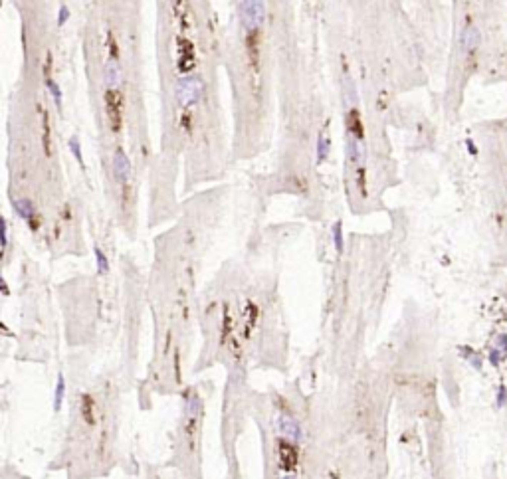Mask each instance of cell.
Listing matches in <instances>:
<instances>
[{
    "mask_svg": "<svg viewBox=\"0 0 507 479\" xmlns=\"http://www.w3.org/2000/svg\"><path fill=\"white\" fill-rule=\"evenodd\" d=\"M268 16L266 0H242L240 2V24L246 34L258 32Z\"/></svg>",
    "mask_w": 507,
    "mask_h": 479,
    "instance_id": "cell-1",
    "label": "cell"
},
{
    "mask_svg": "<svg viewBox=\"0 0 507 479\" xmlns=\"http://www.w3.org/2000/svg\"><path fill=\"white\" fill-rule=\"evenodd\" d=\"M175 97L181 107H194L202 97V77L192 75H181L175 81Z\"/></svg>",
    "mask_w": 507,
    "mask_h": 479,
    "instance_id": "cell-2",
    "label": "cell"
},
{
    "mask_svg": "<svg viewBox=\"0 0 507 479\" xmlns=\"http://www.w3.org/2000/svg\"><path fill=\"white\" fill-rule=\"evenodd\" d=\"M276 432L280 434V438L289 440L293 444H299L303 440V428L299 424V420L295 416L287 414V412H280L276 416Z\"/></svg>",
    "mask_w": 507,
    "mask_h": 479,
    "instance_id": "cell-3",
    "label": "cell"
},
{
    "mask_svg": "<svg viewBox=\"0 0 507 479\" xmlns=\"http://www.w3.org/2000/svg\"><path fill=\"white\" fill-rule=\"evenodd\" d=\"M276 459H278V465L282 469V473H291L297 463H299V449H297V444L289 442V440H280L278 446H276Z\"/></svg>",
    "mask_w": 507,
    "mask_h": 479,
    "instance_id": "cell-4",
    "label": "cell"
},
{
    "mask_svg": "<svg viewBox=\"0 0 507 479\" xmlns=\"http://www.w3.org/2000/svg\"><path fill=\"white\" fill-rule=\"evenodd\" d=\"M111 172H113V178H115L119 184H127V182L131 180V174H133L131 159L127 157V153L121 147L115 149V153H113V159H111Z\"/></svg>",
    "mask_w": 507,
    "mask_h": 479,
    "instance_id": "cell-5",
    "label": "cell"
},
{
    "mask_svg": "<svg viewBox=\"0 0 507 479\" xmlns=\"http://www.w3.org/2000/svg\"><path fill=\"white\" fill-rule=\"evenodd\" d=\"M105 105H107V117H109V125L113 131L121 129V121H123V97L117 89H109L105 95Z\"/></svg>",
    "mask_w": 507,
    "mask_h": 479,
    "instance_id": "cell-6",
    "label": "cell"
},
{
    "mask_svg": "<svg viewBox=\"0 0 507 479\" xmlns=\"http://www.w3.org/2000/svg\"><path fill=\"white\" fill-rule=\"evenodd\" d=\"M12 206H14V212H16V216L18 218H22L24 222L30 226V230H38L40 228V216H38V212H36V206H34V202H32L30 198H18V200H14L12 202Z\"/></svg>",
    "mask_w": 507,
    "mask_h": 479,
    "instance_id": "cell-7",
    "label": "cell"
},
{
    "mask_svg": "<svg viewBox=\"0 0 507 479\" xmlns=\"http://www.w3.org/2000/svg\"><path fill=\"white\" fill-rule=\"evenodd\" d=\"M347 160L353 162L355 166H365V160H367V147H365V141L359 139L357 135L353 133H347Z\"/></svg>",
    "mask_w": 507,
    "mask_h": 479,
    "instance_id": "cell-8",
    "label": "cell"
},
{
    "mask_svg": "<svg viewBox=\"0 0 507 479\" xmlns=\"http://www.w3.org/2000/svg\"><path fill=\"white\" fill-rule=\"evenodd\" d=\"M103 79H105L107 89H119V87H121L123 73H121L119 60H111V58H107V62H105V65H103Z\"/></svg>",
    "mask_w": 507,
    "mask_h": 479,
    "instance_id": "cell-9",
    "label": "cell"
},
{
    "mask_svg": "<svg viewBox=\"0 0 507 479\" xmlns=\"http://www.w3.org/2000/svg\"><path fill=\"white\" fill-rule=\"evenodd\" d=\"M460 44H462V50L466 52V54H472L475 52L477 48H479V44H481V32L475 28V26H466L464 30H462V36H460Z\"/></svg>",
    "mask_w": 507,
    "mask_h": 479,
    "instance_id": "cell-10",
    "label": "cell"
},
{
    "mask_svg": "<svg viewBox=\"0 0 507 479\" xmlns=\"http://www.w3.org/2000/svg\"><path fill=\"white\" fill-rule=\"evenodd\" d=\"M200 414H202V400L198 394H190V398H187V402H185L187 422H196Z\"/></svg>",
    "mask_w": 507,
    "mask_h": 479,
    "instance_id": "cell-11",
    "label": "cell"
},
{
    "mask_svg": "<svg viewBox=\"0 0 507 479\" xmlns=\"http://www.w3.org/2000/svg\"><path fill=\"white\" fill-rule=\"evenodd\" d=\"M331 240H333L335 252L343 254V250H345V234H343V222L341 220H337L331 226Z\"/></svg>",
    "mask_w": 507,
    "mask_h": 479,
    "instance_id": "cell-12",
    "label": "cell"
},
{
    "mask_svg": "<svg viewBox=\"0 0 507 479\" xmlns=\"http://www.w3.org/2000/svg\"><path fill=\"white\" fill-rule=\"evenodd\" d=\"M79 412H81V418H83L90 426L95 424V402L90 394H83L81 404H79Z\"/></svg>",
    "mask_w": 507,
    "mask_h": 479,
    "instance_id": "cell-13",
    "label": "cell"
},
{
    "mask_svg": "<svg viewBox=\"0 0 507 479\" xmlns=\"http://www.w3.org/2000/svg\"><path fill=\"white\" fill-rule=\"evenodd\" d=\"M460 352H462V358L468 360V362L474 366V370L479 372V370L483 368V354H479L477 351H474L472 347H462Z\"/></svg>",
    "mask_w": 507,
    "mask_h": 479,
    "instance_id": "cell-14",
    "label": "cell"
},
{
    "mask_svg": "<svg viewBox=\"0 0 507 479\" xmlns=\"http://www.w3.org/2000/svg\"><path fill=\"white\" fill-rule=\"evenodd\" d=\"M329 149H331V141H329V135H327V133H321V135L317 137V145H315L317 164H321L323 160L327 159V155H329Z\"/></svg>",
    "mask_w": 507,
    "mask_h": 479,
    "instance_id": "cell-15",
    "label": "cell"
},
{
    "mask_svg": "<svg viewBox=\"0 0 507 479\" xmlns=\"http://www.w3.org/2000/svg\"><path fill=\"white\" fill-rule=\"evenodd\" d=\"M44 81H46V89H48V93H50V97L54 99L56 109L60 111V109H62V89H60V83H58L54 77H46Z\"/></svg>",
    "mask_w": 507,
    "mask_h": 479,
    "instance_id": "cell-16",
    "label": "cell"
},
{
    "mask_svg": "<svg viewBox=\"0 0 507 479\" xmlns=\"http://www.w3.org/2000/svg\"><path fill=\"white\" fill-rule=\"evenodd\" d=\"M94 256H95V267H97V273L99 275H105V273H109V269H111V265H109V257L107 254L99 248V246H95L94 248Z\"/></svg>",
    "mask_w": 507,
    "mask_h": 479,
    "instance_id": "cell-17",
    "label": "cell"
},
{
    "mask_svg": "<svg viewBox=\"0 0 507 479\" xmlns=\"http://www.w3.org/2000/svg\"><path fill=\"white\" fill-rule=\"evenodd\" d=\"M63 398H65V378H63V374L60 372V374H58V380H56V388H54V410H56V412L62 410Z\"/></svg>",
    "mask_w": 507,
    "mask_h": 479,
    "instance_id": "cell-18",
    "label": "cell"
},
{
    "mask_svg": "<svg viewBox=\"0 0 507 479\" xmlns=\"http://www.w3.org/2000/svg\"><path fill=\"white\" fill-rule=\"evenodd\" d=\"M357 186L361 190V196H367V168L357 166Z\"/></svg>",
    "mask_w": 507,
    "mask_h": 479,
    "instance_id": "cell-19",
    "label": "cell"
},
{
    "mask_svg": "<svg viewBox=\"0 0 507 479\" xmlns=\"http://www.w3.org/2000/svg\"><path fill=\"white\" fill-rule=\"evenodd\" d=\"M67 147H69V151H71L73 159L77 160L79 164H83V155H81V145H79V141H77L75 137H71V139L67 141Z\"/></svg>",
    "mask_w": 507,
    "mask_h": 479,
    "instance_id": "cell-20",
    "label": "cell"
},
{
    "mask_svg": "<svg viewBox=\"0 0 507 479\" xmlns=\"http://www.w3.org/2000/svg\"><path fill=\"white\" fill-rule=\"evenodd\" d=\"M487 360H489V364H491L493 368H499V366H501V362H503L505 358H503V354H501V352L493 347L491 351L487 352Z\"/></svg>",
    "mask_w": 507,
    "mask_h": 479,
    "instance_id": "cell-21",
    "label": "cell"
},
{
    "mask_svg": "<svg viewBox=\"0 0 507 479\" xmlns=\"http://www.w3.org/2000/svg\"><path fill=\"white\" fill-rule=\"evenodd\" d=\"M507 404V386L505 384H499L497 392H495V406L497 408H503Z\"/></svg>",
    "mask_w": 507,
    "mask_h": 479,
    "instance_id": "cell-22",
    "label": "cell"
},
{
    "mask_svg": "<svg viewBox=\"0 0 507 479\" xmlns=\"http://www.w3.org/2000/svg\"><path fill=\"white\" fill-rule=\"evenodd\" d=\"M493 347L503 354V358H507V335L505 333H499V335L495 337V345H493Z\"/></svg>",
    "mask_w": 507,
    "mask_h": 479,
    "instance_id": "cell-23",
    "label": "cell"
},
{
    "mask_svg": "<svg viewBox=\"0 0 507 479\" xmlns=\"http://www.w3.org/2000/svg\"><path fill=\"white\" fill-rule=\"evenodd\" d=\"M67 20H69V8H67V6H62V8L58 10V26L67 24Z\"/></svg>",
    "mask_w": 507,
    "mask_h": 479,
    "instance_id": "cell-24",
    "label": "cell"
},
{
    "mask_svg": "<svg viewBox=\"0 0 507 479\" xmlns=\"http://www.w3.org/2000/svg\"><path fill=\"white\" fill-rule=\"evenodd\" d=\"M44 149H46V153H50V125H48V119H44Z\"/></svg>",
    "mask_w": 507,
    "mask_h": 479,
    "instance_id": "cell-25",
    "label": "cell"
},
{
    "mask_svg": "<svg viewBox=\"0 0 507 479\" xmlns=\"http://www.w3.org/2000/svg\"><path fill=\"white\" fill-rule=\"evenodd\" d=\"M2 248H8V222L2 220Z\"/></svg>",
    "mask_w": 507,
    "mask_h": 479,
    "instance_id": "cell-26",
    "label": "cell"
},
{
    "mask_svg": "<svg viewBox=\"0 0 507 479\" xmlns=\"http://www.w3.org/2000/svg\"><path fill=\"white\" fill-rule=\"evenodd\" d=\"M466 149H468V153H470L472 157L477 155V147H475V143L472 141V139H466Z\"/></svg>",
    "mask_w": 507,
    "mask_h": 479,
    "instance_id": "cell-27",
    "label": "cell"
},
{
    "mask_svg": "<svg viewBox=\"0 0 507 479\" xmlns=\"http://www.w3.org/2000/svg\"><path fill=\"white\" fill-rule=\"evenodd\" d=\"M278 479H297V477H295L293 473H282V475H280Z\"/></svg>",
    "mask_w": 507,
    "mask_h": 479,
    "instance_id": "cell-28",
    "label": "cell"
}]
</instances>
